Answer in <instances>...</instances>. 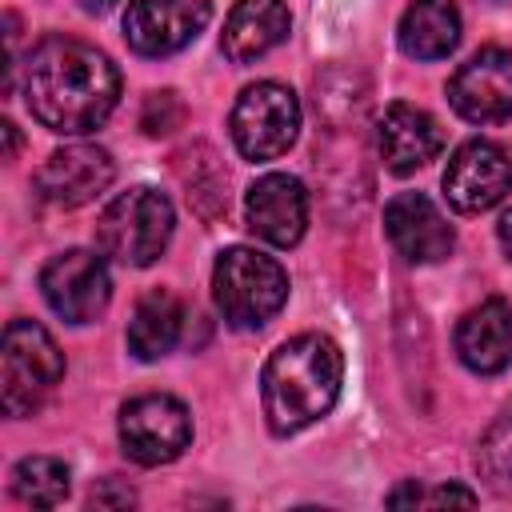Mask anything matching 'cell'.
Wrapping results in <instances>:
<instances>
[{"label":"cell","instance_id":"obj_20","mask_svg":"<svg viewBox=\"0 0 512 512\" xmlns=\"http://www.w3.org/2000/svg\"><path fill=\"white\" fill-rule=\"evenodd\" d=\"M72 488V472L56 456H24L12 468V492L32 508H56Z\"/></svg>","mask_w":512,"mask_h":512},{"label":"cell","instance_id":"obj_8","mask_svg":"<svg viewBox=\"0 0 512 512\" xmlns=\"http://www.w3.org/2000/svg\"><path fill=\"white\" fill-rule=\"evenodd\" d=\"M40 292L60 320L88 324L108 308V296H112L108 264H104V256H96L88 248H68L44 264Z\"/></svg>","mask_w":512,"mask_h":512},{"label":"cell","instance_id":"obj_9","mask_svg":"<svg viewBox=\"0 0 512 512\" xmlns=\"http://www.w3.org/2000/svg\"><path fill=\"white\" fill-rule=\"evenodd\" d=\"M444 196L456 212L480 216L512 192V156L496 140H464L444 168Z\"/></svg>","mask_w":512,"mask_h":512},{"label":"cell","instance_id":"obj_23","mask_svg":"<svg viewBox=\"0 0 512 512\" xmlns=\"http://www.w3.org/2000/svg\"><path fill=\"white\" fill-rule=\"evenodd\" d=\"M88 504H96V508H132L136 504V492L124 484V480H100L96 488H92V496H88Z\"/></svg>","mask_w":512,"mask_h":512},{"label":"cell","instance_id":"obj_24","mask_svg":"<svg viewBox=\"0 0 512 512\" xmlns=\"http://www.w3.org/2000/svg\"><path fill=\"white\" fill-rule=\"evenodd\" d=\"M420 504H476V492H468L460 484H440L432 492L420 488Z\"/></svg>","mask_w":512,"mask_h":512},{"label":"cell","instance_id":"obj_4","mask_svg":"<svg viewBox=\"0 0 512 512\" xmlns=\"http://www.w3.org/2000/svg\"><path fill=\"white\" fill-rule=\"evenodd\" d=\"M172 200L148 184H136L120 192L96 220V244L104 256L128 264V268H148L164 256L172 240Z\"/></svg>","mask_w":512,"mask_h":512},{"label":"cell","instance_id":"obj_6","mask_svg":"<svg viewBox=\"0 0 512 512\" xmlns=\"http://www.w3.org/2000/svg\"><path fill=\"white\" fill-rule=\"evenodd\" d=\"M228 128L244 160H276L296 144L300 100L276 80H256L236 96Z\"/></svg>","mask_w":512,"mask_h":512},{"label":"cell","instance_id":"obj_18","mask_svg":"<svg viewBox=\"0 0 512 512\" xmlns=\"http://www.w3.org/2000/svg\"><path fill=\"white\" fill-rule=\"evenodd\" d=\"M400 52L412 60H444L460 44V12L452 0H412L400 16Z\"/></svg>","mask_w":512,"mask_h":512},{"label":"cell","instance_id":"obj_5","mask_svg":"<svg viewBox=\"0 0 512 512\" xmlns=\"http://www.w3.org/2000/svg\"><path fill=\"white\" fill-rule=\"evenodd\" d=\"M64 380V352L36 320H12L0 348V404L8 416H32Z\"/></svg>","mask_w":512,"mask_h":512},{"label":"cell","instance_id":"obj_26","mask_svg":"<svg viewBox=\"0 0 512 512\" xmlns=\"http://www.w3.org/2000/svg\"><path fill=\"white\" fill-rule=\"evenodd\" d=\"M0 132H4V144H8V148H4V160H12V156H16V144H20V140H16V124H12V120H4V124H0Z\"/></svg>","mask_w":512,"mask_h":512},{"label":"cell","instance_id":"obj_15","mask_svg":"<svg viewBox=\"0 0 512 512\" xmlns=\"http://www.w3.org/2000/svg\"><path fill=\"white\" fill-rule=\"evenodd\" d=\"M376 144H380L384 168L396 176H408V172L424 168L444 148V132H440L436 116L400 100V104L384 108V116L376 124Z\"/></svg>","mask_w":512,"mask_h":512},{"label":"cell","instance_id":"obj_22","mask_svg":"<svg viewBox=\"0 0 512 512\" xmlns=\"http://www.w3.org/2000/svg\"><path fill=\"white\" fill-rule=\"evenodd\" d=\"M180 116H184V108H180L176 92H152V96L144 100L140 128H144L148 136H164V132H172V128L180 124Z\"/></svg>","mask_w":512,"mask_h":512},{"label":"cell","instance_id":"obj_14","mask_svg":"<svg viewBox=\"0 0 512 512\" xmlns=\"http://www.w3.org/2000/svg\"><path fill=\"white\" fill-rule=\"evenodd\" d=\"M384 232L408 264H436L452 252L456 232L424 192H400L384 204Z\"/></svg>","mask_w":512,"mask_h":512},{"label":"cell","instance_id":"obj_10","mask_svg":"<svg viewBox=\"0 0 512 512\" xmlns=\"http://www.w3.org/2000/svg\"><path fill=\"white\" fill-rule=\"evenodd\" d=\"M212 20L208 0H128L124 40L140 56H172L188 48Z\"/></svg>","mask_w":512,"mask_h":512},{"label":"cell","instance_id":"obj_2","mask_svg":"<svg viewBox=\"0 0 512 512\" xmlns=\"http://www.w3.org/2000/svg\"><path fill=\"white\" fill-rule=\"evenodd\" d=\"M344 380V356L332 336L324 332H300L284 340L260 372V396H264V416L276 436H292L320 416L340 396Z\"/></svg>","mask_w":512,"mask_h":512},{"label":"cell","instance_id":"obj_13","mask_svg":"<svg viewBox=\"0 0 512 512\" xmlns=\"http://www.w3.org/2000/svg\"><path fill=\"white\" fill-rule=\"evenodd\" d=\"M244 220H248V232L260 236L264 244H276V248L300 244V236L308 228V192H304V184L288 172L260 176L244 196Z\"/></svg>","mask_w":512,"mask_h":512},{"label":"cell","instance_id":"obj_25","mask_svg":"<svg viewBox=\"0 0 512 512\" xmlns=\"http://www.w3.org/2000/svg\"><path fill=\"white\" fill-rule=\"evenodd\" d=\"M496 232H500V248H504L508 260H512V208L500 216V228H496Z\"/></svg>","mask_w":512,"mask_h":512},{"label":"cell","instance_id":"obj_7","mask_svg":"<svg viewBox=\"0 0 512 512\" xmlns=\"http://www.w3.org/2000/svg\"><path fill=\"white\" fill-rule=\"evenodd\" d=\"M120 444L128 460L156 468L172 464L192 444V416L176 396L148 392L120 408Z\"/></svg>","mask_w":512,"mask_h":512},{"label":"cell","instance_id":"obj_27","mask_svg":"<svg viewBox=\"0 0 512 512\" xmlns=\"http://www.w3.org/2000/svg\"><path fill=\"white\" fill-rule=\"evenodd\" d=\"M76 4H80L84 12H92V16H100V12H108L116 0H76Z\"/></svg>","mask_w":512,"mask_h":512},{"label":"cell","instance_id":"obj_12","mask_svg":"<svg viewBox=\"0 0 512 512\" xmlns=\"http://www.w3.org/2000/svg\"><path fill=\"white\" fill-rule=\"evenodd\" d=\"M116 176V164L108 156V148L100 144H68L56 148L40 172H36V192L56 204V208H80L88 200H96Z\"/></svg>","mask_w":512,"mask_h":512},{"label":"cell","instance_id":"obj_16","mask_svg":"<svg viewBox=\"0 0 512 512\" xmlns=\"http://www.w3.org/2000/svg\"><path fill=\"white\" fill-rule=\"evenodd\" d=\"M456 356L480 376H496L512 364V304L500 296L480 300L456 324Z\"/></svg>","mask_w":512,"mask_h":512},{"label":"cell","instance_id":"obj_3","mask_svg":"<svg viewBox=\"0 0 512 512\" xmlns=\"http://www.w3.org/2000/svg\"><path fill=\"white\" fill-rule=\"evenodd\" d=\"M212 296H216V308L220 316L240 328V332H252V328H264L288 300V272L280 268V260L256 252V248H224L216 256V268H212Z\"/></svg>","mask_w":512,"mask_h":512},{"label":"cell","instance_id":"obj_21","mask_svg":"<svg viewBox=\"0 0 512 512\" xmlns=\"http://www.w3.org/2000/svg\"><path fill=\"white\" fill-rule=\"evenodd\" d=\"M476 472L492 492H512V404L492 420L476 448Z\"/></svg>","mask_w":512,"mask_h":512},{"label":"cell","instance_id":"obj_19","mask_svg":"<svg viewBox=\"0 0 512 512\" xmlns=\"http://www.w3.org/2000/svg\"><path fill=\"white\" fill-rule=\"evenodd\" d=\"M184 328V308L172 292L152 288L136 300V312L128 320V352L136 360H160L176 348Z\"/></svg>","mask_w":512,"mask_h":512},{"label":"cell","instance_id":"obj_17","mask_svg":"<svg viewBox=\"0 0 512 512\" xmlns=\"http://www.w3.org/2000/svg\"><path fill=\"white\" fill-rule=\"evenodd\" d=\"M288 28H292V16L284 0H236L220 32V52L232 64H252L268 56L288 36Z\"/></svg>","mask_w":512,"mask_h":512},{"label":"cell","instance_id":"obj_11","mask_svg":"<svg viewBox=\"0 0 512 512\" xmlns=\"http://www.w3.org/2000/svg\"><path fill=\"white\" fill-rule=\"evenodd\" d=\"M448 104L468 124L512 120V48H480L448 80Z\"/></svg>","mask_w":512,"mask_h":512},{"label":"cell","instance_id":"obj_1","mask_svg":"<svg viewBox=\"0 0 512 512\" xmlns=\"http://www.w3.org/2000/svg\"><path fill=\"white\" fill-rule=\"evenodd\" d=\"M20 84L28 112L60 136L96 132L120 100L116 64L76 36H44L28 52Z\"/></svg>","mask_w":512,"mask_h":512}]
</instances>
